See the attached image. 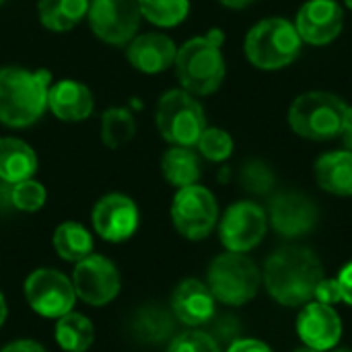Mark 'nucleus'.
<instances>
[{
  "label": "nucleus",
  "instance_id": "4468645a",
  "mask_svg": "<svg viewBox=\"0 0 352 352\" xmlns=\"http://www.w3.org/2000/svg\"><path fill=\"white\" fill-rule=\"evenodd\" d=\"M293 25L303 43L330 45L342 33L344 10L338 0H307L299 6Z\"/></svg>",
  "mask_w": 352,
  "mask_h": 352
},
{
  "label": "nucleus",
  "instance_id": "79ce46f5",
  "mask_svg": "<svg viewBox=\"0 0 352 352\" xmlns=\"http://www.w3.org/2000/svg\"><path fill=\"white\" fill-rule=\"evenodd\" d=\"M295 352H320V351H314V349H307V346H303V349H299V351Z\"/></svg>",
  "mask_w": 352,
  "mask_h": 352
},
{
  "label": "nucleus",
  "instance_id": "ea45409f",
  "mask_svg": "<svg viewBox=\"0 0 352 352\" xmlns=\"http://www.w3.org/2000/svg\"><path fill=\"white\" fill-rule=\"evenodd\" d=\"M4 320H6V301H4V297L0 293V326L4 324Z\"/></svg>",
  "mask_w": 352,
  "mask_h": 352
},
{
  "label": "nucleus",
  "instance_id": "6e6552de",
  "mask_svg": "<svg viewBox=\"0 0 352 352\" xmlns=\"http://www.w3.org/2000/svg\"><path fill=\"white\" fill-rule=\"evenodd\" d=\"M171 221L179 235L190 241H200L208 237L219 223L217 198L200 184L179 188L171 202Z\"/></svg>",
  "mask_w": 352,
  "mask_h": 352
},
{
  "label": "nucleus",
  "instance_id": "5701e85b",
  "mask_svg": "<svg viewBox=\"0 0 352 352\" xmlns=\"http://www.w3.org/2000/svg\"><path fill=\"white\" fill-rule=\"evenodd\" d=\"M161 171L165 179L177 190L194 186L202 175L200 157L192 146H171L161 159Z\"/></svg>",
  "mask_w": 352,
  "mask_h": 352
},
{
  "label": "nucleus",
  "instance_id": "473e14b6",
  "mask_svg": "<svg viewBox=\"0 0 352 352\" xmlns=\"http://www.w3.org/2000/svg\"><path fill=\"white\" fill-rule=\"evenodd\" d=\"M212 332H208L219 344H231L239 338L241 334V326L239 320L233 316H221V318H212Z\"/></svg>",
  "mask_w": 352,
  "mask_h": 352
},
{
  "label": "nucleus",
  "instance_id": "39448f33",
  "mask_svg": "<svg viewBox=\"0 0 352 352\" xmlns=\"http://www.w3.org/2000/svg\"><path fill=\"white\" fill-rule=\"evenodd\" d=\"M346 101L328 91L301 93L289 107L291 130L305 140L326 142L340 136Z\"/></svg>",
  "mask_w": 352,
  "mask_h": 352
},
{
  "label": "nucleus",
  "instance_id": "9d476101",
  "mask_svg": "<svg viewBox=\"0 0 352 352\" xmlns=\"http://www.w3.org/2000/svg\"><path fill=\"white\" fill-rule=\"evenodd\" d=\"M268 227V212L260 204L239 200L225 210L219 223V237L227 252L248 254L262 243Z\"/></svg>",
  "mask_w": 352,
  "mask_h": 352
},
{
  "label": "nucleus",
  "instance_id": "a878e982",
  "mask_svg": "<svg viewBox=\"0 0 352 352\" xmlns=\"http://www.w3.org/2000/svg\"><path fill=\"white\" fill-rule=\"evenodd\" d=\"M136 134V118L128 107H109L101 116V140L116 151L128 144Z\"/></svg>",
  "mask_w": 352,
  "mask_h": 352
},
{
  "label": "nucleus",
  "instance_id": "f257e3e1",
  "mask_svg": "<svg viewBox=\"0 0 352 352\" xmlns=\"http://www.w3.org/2000/svg\"><path fill=\"white\" fill-rule=\"evenodd\" d=\"M324 278L318 254L305 245H285L264 264L262 280L268 295L285 307H303L314 301L316 289Z\"/></svg>",
  "mask_w": 352,
  "mask_h": 352
},
{
  "label": "nucleus",
  "instance_id": "f704fd0d",
  "mask_svg": "<svg viewBox=\"0 0 352 352\" xmlns=\"http://www.w3.org/2000/svg\"><path fill=\"white\" fill-rule=\"evenodd\" d=\"M227 352H272V349L256 338H237L227 346Z\"/></svg>",
  "mask_w": 352,
  "mask_h": 352
},
{
  "label": "nucleus",
  "instance_id": "37998d69",
  "mask_svg": "<svg viewBox=\"0 0 352 352\" xmlns=\"http://www.w3.org/2000/svg\"><path fill=\"white\" fill-rule=\"evenodd\" d=\"M344 6H346L349 10H352V0H344Z\"/></svg>",
  "mask_w": 352,
  "mask_h": 352
},
{
  "label": "nucleus",
  "instance_id": "4be33fe9",
  "mask_svg": "<svg viewBox=\"0 0 352 352\" xmlns=\"http://www.w3.org/2000/svg\"><path fill=\"white\" fill-rule=\"evenodd\" d=\"M91 0H39L37 16L39 23L54 33H64L74 29L89 10Z\"/></svg>",
  "mask_w": 352,
  "mask_h": 352
},
{
  "label": "nucleus",
  "instance_id": "423d86ee",
  "mask_svg": "<svg viewBox=\"0 0 352 352\" xmlns=\"http://www.w3.org/2000/svg\"><path fill=\"white\" fill-rule=\"evenodd\" d=\"M206 285L219 303L241 307L258 295L262 272L250 256L225 252L210 262Z\"/></svg>",
  "mask_w": 352,
  "mask_h": 352
},
{
  "label": "nucleus",
  "instance_id": "1a4fd4ad",
  "mask_svg": "<svg viewBox=\"0 0 352 352\" xmlns=\"http://www.w3.org/2000/svg\"><path fill=\"white\" fill-rule=\"evenodd\" d=\"M89 27L97 39L109 45H128L140 27L138 0H91Z\"/></svg>",
  "mask_w": 352,
  "mask_h": 352
},
{
  "label": "nucleus",
  "instance_id": "b1692460",
  "mask_svg": "<svg viewBox=\"0 0 352 352\" xmlns=\"http://www.w3.org/2000/svg\"><path fill=\"white\" fill-rule=\"evenodd\" d=\"M54 248L62 260L76 264L93 254V237L80 223L66 221L54 233Z\"/></svg>",
  "mask_w": 352,
  "mask_h": 352
},
{
  "label": "nucleus",
  "instance_id": "c85d7f7f",
  "mask_svg": "<svg viewBox=\"0 0 352 352\" xmlns=\"http://www.w3.org/2000/svg\"><path fill=\"white\" fill-rule=\"evenodd\" d=\"M198 153L210 161V163H225L235 148L233 136L217 126H206V130L202 132V136L198 138Z\"/></svg>",
  "mask_w": 352,
  "mask_h": 352
},
{
  "label": "nucleus",
  "instance_id": "412c9836",
  "mask_svg": "<svg viewBox=\"0 0 352 352\" xmlns=\"http://www.w3.org/2000/svg\"><path fill=\"white\" fill-rule=\"evenodd\" d=\"M37 171V155L35 151L16 136L0 138V182L2 184H19L31 179Z\"/></svg>",
  "mask_w": 352,
  "mask_h": 352
},
{
  "label": "nucleus",
  "instance_id": "cd10ccee",
  "mask_svg": "<svg viewBox=\"0 0 352 352\" xmlns=\"http://www.w3.org/2000/svg\"><path fill=\"white\" fill-rule=\"evenodd\" d=\"M134 332L144 342H163L173 334V318L157 305H146L134 320Z\"/></svg>",
  "mask_w": 352,
  "mask_h": 352
},
{
  "label": "nucleus",
  "instance_id": "a19ab883",
  "mask_svg": "<svg viewBox=\"0 0 352 352\" xmlns=\"http://www.w3.org/2000/svg\"><path fill=\"white\" fill-rule=\"evenodd\" d=\"M330 352H352V349H342V346H336V349H332Z\"/></svg>",
  "mask_w": 352,
  "mask_h": 352
},
{
  "label": "nucleus",
  "instance_id": "0eeeda50",
  "mask_svg": "<svg viewBox=\"0 0 352 352\" xmlns=\"http://www.w3.org/2000/svg\"><path fill=\"white\" fill-rule=\"evenodd\" d=\"M159 134L171 146H196L206 130V113L198 97L184 89H171L161 95L155 113Z\"/></svg>",
  "mask_w": 352,
  "mask_h": 352
},
{
  "label": "nucleus",
  "instance_id": "c03bdc74",
  "mask_svg": "<svg viewBox=\"0 0 352 352\" xmlns=\"http://www.w3.org/2000/svg\"><path fill=\"white\" fill-rule=\"evenodd\" d=\"M2 2H4V0H0V4H2Z\"/></svg>",
  "mask_w": 352,
  "mask_h": 352
},
{
  "label": "nucleus",
  "instance_id": "2eb2a0df",
  "mask_svg": "<svg viewBox=\"0 0 352 352\" xmlns=\"http://www.w3.org/2000/svg\"><path fill=\"white\" fill-rule=\"evenodd\" d=\"M297 334L307 349L330 352L342 338V318L334 305L309 301L299 311Z\"/></svg>",
  "mask_w": 352,
  "mask_h": 352
},
{
  "label": "nucleus",
  "instance_id": "393cba45",
  "mask_svg": "<svg viewBox=\"0 0 352 352\" xmlns=\"http://www.w3.org/2000/svg\"><path fill=\"white\" fill-rule=\"evenodd\" d=\"M95 330L93 324L80 314H66L58 318L56 324V340L60 349L66 352H85L93 344Z\"/></svg>",
  "mask_w": 352,
  "mask_h": 352
},
{
  "label": "nucleus",
  "instance_id": "bb28decb",
  "mask_svg": "<svg viewBox=\"0 0 352 352\" xmlns=\"http://www.w3.org/2000/svg\"><path fill=\"white\" fill-rule=\"evenodd\" d=\"M142 19L155 27L171 29L182 25L190 14V0H138Z\"/></svg>",
  "mask_w": 352,
  "mask_h": 352
},
{
  "label": "nucleus",
  "instance_id": "72a5a7b5",
  "mask_svg": "<svg viewBox=\"0 0 352 352\" xmlns=\"http://www.w3.org/2000/svg\"><path fill=\"white\" fill-rule=\"evenodd\" d=\"M314 301H320V303H326V305H336L342 301V293H340V285L336 278H322V283L318 285L316 289V295H314Z\"/></svg>",
  "mask_w": 352,
  "mask_h": 352
},
{
  "label": "nucleus",
  "instance_id": "9b49d317",
  "mask_svg": "<svg viewBox=\"0 0 352 352\" xmlns=\"http://www.w3.org/2000/svg\"><path fill=\"white\" fill-rule=\"evenodd\" d=\"M25 297L33 311L43 318H62L72 311L76 293L72 280L54 268H39L25 280Z\"/></svg>",
  "mask_w": 352,
  "mask_h": 352
},
{
  "label": "nucleus",
  "instance_id": "f03ea898",
  "mask_svg": "<svg viewBox=\"0 0 352 352\" xmlns=\"http://www.w3.org/2000/svg\"><path fill=\"white\" fill-rule=\"evenodd\" d=\"M52 72L25 66L0 68V124L8 128H29L47 109Z\"/></svg>",
  "mask_w": 352,
  "mask_h": 352
},
{
  "label": "nucleus",
  "instance_id": "2f4dec72",
  "mask_svg": "<svg viewBox=\"0 0 352 352\" xmlns=\"http://www.w3.org/2000/svg\"><path fill=\"white\" fill-rule=\"evenodd\" d=\"M167 352H223L221 351V344L208 334V332H202L198 328L194 330H188L179 336H175L171 342H169V349Z\"/></svg>",
  "mask_w": 352,
  "mask_h": 352
},
{
  "label": "nucleus",
  "instance_id": "a211bd4d",
  "mask_svg": "<svg viewBox=\"0 0 352 352\" xmlns=\"http://www.w3.org/2000/svg\"><path fill=\"white\" fill-rule=\"evenodd\" d=\"M177 56L175 41L165 33H142L126 45V60L142 74H159L173 66Z\"/></svg>",
  "mask_w": 352,
  "mask_h": 352
},
{
  "label": "nucleus",
  "instance_id": "f3484780",
  "mask_svg": "<svg viewBox=\"0 0 352 352\" xmlns=\"http://www.w3.org/2000/svg\"><path fill=\"white\" fill-rule=\"evenodd\" d=\"M214 295L210 293L208 285L198 278L182 280L173 295H171V311L177 322L190 328H200L210 324L214 318Z\"/></svg>",
  "mask_w": 352,
  "mask_h": 352
},
{
  "label": "nucleus",
  "instance_id": "20e7f679",
  "mask_svg": "<svg viewBox=\"0 0 352 352\" xmlns=\"http://www.w3.org/2000/svg\"><path fill=\"white\" fill-rule=\"evenodd\" d=\"M303 41L293 25L285 16H268L258 21L245 35L243 50L248 62L266 72L283 70L291 66L301 54Z\"/></svg>",
  "mask_w": 352,
  "mask_h": 352
},
{
  "label": "nucleus",
  "instance_id": "7c9ffc66",
  "mask_svg": "<svg viewBox=\"0 0 352 352\" xmlns=\"http://www.w3.org/2000/svg\"><path fill=\"white\" fill-rule=\"evenodd\" d=\"M8 196H10V206H14L16 210H21V212H35V210H39L45 204L47 192H45V188L39 182H35L31 177V179L12 184L10 190H8Z\"/></svg>",
  "mask_w": 352,
  "mask_h": 352
},
{
  "label": "nucleus",
  "instance_id": "c756f323",
  "mask_svg": "<svg viewBox=\"0 0 352 352\" xmlns=\"http://www.w3.org/2000/svg\"><path fill=\"white\" fill-rule=\"evenodd\" d=\"M239 182H241L245 192H250L254 196H266L272 192L276 177H274V171L270 169V165L266 161L250 159L243 163V167L239 171Z\"/></svg>",
  "mask_w": 352,
  "mask_h": 352
},
{
  "label": "nucleus",
  "instance_id": "4c0bfd02",
  "mask_svg": "<svg viewBox=\"0 0 352 352\" xmlns=\"http://www.w3.org/2000/svg\"><path fill=\"white\" fill-rule=\"evenodd\" d=\"M340 136H342L344 148L352 151V105H346V111H344V118H342V130H340Z\"/></svg>",
  "mask_w": 352,
  "mask_h": 352
},
{
  "label": "nucleus",
  "instance_id": "e433bc0d",
  "mask_svg": "<svg viewBox=\"0 0 352 352\" xmlns=\"http://www.w3.org/2000/svg\"><path fill=\"white\" fill-rule=\"evenodd\" d=\"M0 352H45L41 344L33 342V340H16V342H10L6 344Z\"/></svg>",
  "mask_w": 352,
  "mask_h": 352
},
{
  "label": "nucleus",
  "instance_id": "dca6fc26",
  "mask_svg": "<svg viewBox=\"0 0 352 352\" xmlns=\"http://www.w3.org/2000/svg\"><path fill=\"white\" fill-rule=\"evenodd\" d=\"M95 233L105 241H126L134 235L138 227V208L132 198L126 194H107L103 196L91 214Z\"/></svg>",
  "mask_w": 352,
  "mask_h": 352
},
{
  "label": "nucleus",
  "instance_id": "c9c22d12",
  "mask_svg": "<svg viewBox=\"0 0 352 352\" xmlns=\"http://www.w3.org/2000/svg\"><path fill=\"white\" fill-rule=\"evenodd\" d=\"M338 285H340V293H342V301L352 307V262H349L336 276Z\"/></svg>",
  "mask_w": 352,
  "mask_h": 352
},
{
  "label": "nucleus",
  "instance_id": "aec40b11",
  "mask_svg": "<svg viewBox=\"0 0 352 352\" xmlns=\"http://www.w3.org/2000/svg\"><path fill=\"white\" fill-rule=\"evenodd\" d=\"M318 186L332 196H352V151L340 148L318 157L316 167Z\"/></svg>",
  "mask_w": 352,
  "mask_h": 352
},
{
  "label": "nucleus",
  "instance_id": "7ed1b4c3",
  "mask_svg": "<svg viewBox=\"0 0 352 352\" xmlns=\"http://www.w3.org/2000/svg\"><path fill=\"white\" fill-rule=\"evenodd\" d=\"M223 43L225 33L223 29L214 27L177 47L173 68L184 91L192 93L194 97H206L221 89L227 74L225 56L221 50Z\"/></svg>",
  "mask_w": 352,
  "mask_h": 352
},
{
  "label": "nucleus",
  "instance_id": "58836bf2",
  "mask_svg": "<svg viewBox=\"0 0 352 352\" xmlns=\"http://www.w3.org/2000/svg\"><path fill=\"white\" fill-rule=\"evenodd\" d=\"M223 6H227V8H233V10H241V8H248V6H252L256 0H219Z\"/></svg>",
  "mask_w": 352,
  "mask_h": 352
},
{
  "label": "nucleus",
  "instance_id": "ddd939ff",
  "mask_svg": "<svg viewBox=\"0 0 352 352\" xmlns=\"http://www.w3.org/2000/svg\"><path fill=\"white\" fill-rule=\"evenodd\" d=\"M268 225L285 237L297 239L311 233L320 221V210L316 202L301 192H280L270 200L268 206Z\"/></svg>",
  "mask_w": 352,
  "mask_h": 352
},
{
  "label": "nucleus",
  "instance_id": "f8f14e48",
  "mask_svg": "<svg viewBox=\"0 0 352 352\" xmlns=\"http://www.w3.org/2000/svg\"><path fill=\"white\" fill-rule=\"evenodd\" d=\"M72 287L80 301L93 307L107 305L120 293V272L105 256L91 254L76 262Z\"/></svg>",
  "mask_w": 352,
  "mask_h": 352
},
{
  "label": "nucleus",
  "instance_id": "6ab92c4d",
  "mask_svg": "<svg viewBox=\"0 0 352 352\" xmlns=\"http://www.w3.org/2000/svg\"><path fill=\"white\" fill-rule=\"evenodd\" d=\"M47 109L62 122H82L91 118L95 99L91 89L74 78L52 82L47 93Z\"/></svg>",
  "mask_w": 352,
  "mask_h": 352
}]
</instances>
